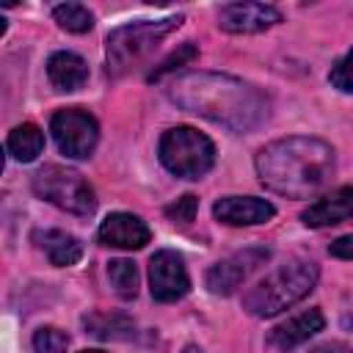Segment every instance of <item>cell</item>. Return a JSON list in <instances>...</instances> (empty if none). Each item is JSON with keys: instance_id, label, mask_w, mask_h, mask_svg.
<instances>
[{"instance_id": "cell-14", "label": "cell", "mask_w": 353, "mask_h": 353, "mask_svg": "<svg viewBox=\"0 0 353 353\" xmlns=\"http://www.w3.org/2000/svg\"><path fill=\"white\" fill-rule=\"evenodd\" d=\"M323 325H325L323 312L320 309H306V312H301V314L279 323L268 334V345L276 347V350H281V353L284 350H292V347L303 345L309 336H314L317 331H323Z\"/></svg>"}, {"instance_id": "cell-2", "label": "cell", "mask_w": 353, "mask_h": 353, "mask_svg": "<svg viewBox=\"0 0 353 353\" xmlns=\"http://www.w3.org/2000/svg\"><path fill=\"white\" fill-rule=\"evenodd\" d=\"M334 174V149L331 143L312 135L279 138L259 149L256 176L259 182L287 199L314 196Z\"/></svg>"}, {"instance_id": "cell-8", "label": "cell", "mask_w": 353, "mask_h": 353, "mask_svg": "<svg viewBox=\"0 0 353 353\" xmlns=\"http://www.w3.org/2000/svg\"><path fill=\"white\" fill-rule=\"evenodd\" d=\"M270 251L262 248V245H251V248H243L237 254H232L229 259L223 262H215L210 270H207V290L212 295H232L256 268H262L268 262Z\"/></svg>"}, {"instance_id": "cell-16", "label": "cell", "mask_w": 353, "mask_h": 353, "mask_svg": "<svg viewBox=\"0 0 353 353\" xmlns=\"http://www.w3.org/2000/svg\"><path fill=\"white\" fill-rule=\"evenodd\" d=\"M36 243L44 248L47 259L58 268H69L83 256V245L74 234L61 232V229H47V232H36Z\"/></svg>"}, {"instance_id": "cell-1", "label": "cell", "mask_w": 353, "mask_h": 353, "mask_svg": "<svg viewBox=\"0 0 353 353\" xmlns=\"http://www.w3.org/2000/svg\"><path fill=\"white\" fill-rule=\"evenodd\" d=\"M168 99L182 110L234 132H248L270 116V102L256 85L218 72H185L174 77L168 85Z\"/></svg>"}, {"instance_id": "cell-26", "label": "cell", "mask_w": 353, "mask_h": 353, "mask_svg": "<svg viewBox=\"0 0 353 353\" xmlns=\"http://www.w3.org/2000/svg\"><path fill=\"white\" fill-rule=\"evenodd\" d=\"M312 353H353L347 345H342V342H328V345H320V347H314Z\"/></svg>"}, {"instance_id": "cell-10", "label": "cell", "mask_w": 353, "mask_h": 353, "mask_svg": "<svg viewBox=\"0 0 353 353\" xmlns=\"http://www.w3.org/2000/svg\"><path fill=\"white\" fill-rule=\"evenodd\" d=\"M281 22V11L265 3H229L218 11V25L226 33H259Z\"/></svg>"}, {"instance_id": "cell-20", "label": "cell", "mask_w": 353, "mask_h": 353, "mask_svg": "<svg viewBox=\"0 0 353 353\" xmlns=\"http://www.w3.org/2000/svg\"><path fill=\"white\" fill-rule=\"evenodd\" d=\"M52 17L69 33H88L94 28V14L80 3H61L52 8Z\"/></svg>"}, {"instance_id": "cell-3", "label": "cell", "mask_w": 353, "mask_h": 353, "mask_svg": "<svg viewBox=\"0 0 353 353\" xmlns=\"http://www.w3.org/2000/svg\"><path fill=\"white\" fill-rule=\"evenodd\" d=\"M317 265L312 259H290L281 262L276 270H270L265 279H259L245 295L243 309L254 317H273L301 298H306L317 284Z\"/></svg>"}, {"instance_id": "cell-13", "label": "cell", "mask_w": 353, "mask_h": 353, "mask_svg": "<svg viewBox=\"0 0 353 353\" xmlns=\"http://www.w3.org/2000/svg\"><path fill=\"white\" fill-rule=\"evenodd\" d=\"M353 218V188L342 185L336 190H331L328 196L317 199L314 204H309L301 212V221L312 229H323V226H334Z\"/></svg>"}, {"instance_id": "cell-18", "label": "cell", "mask_w": 353, "mask_h": 353, "mask_svg": "<svg viewBox=\"0 0 353 353\" xmlns=\"http://www.w3.org/2000/svg\"><path fill=\"white\" fill-rule=\"evenodd\" d=\"M83 323H85V331L99 339H132L135 336V323L121 314H91Z\"/></svg>"}, {"instance_id": "cell-22", "label": "cell", "mask_w": 353, "mask_h": 353, "mask_svg": "<svg viewBox=\"0 0 353 353\" xmlns=\"http://www.w3.org/2000/svg\"><path fill=\"white\" fill-rule=\"evenodd\" d=\"M328 83H331L334 88L345 91V94H353V50H350L342 61H336V63L331 66Z\"/></svg>"}, {"instance_id": "cell-25", "label": "cell", "mask_w": 353, "mask_h": 353, "mask_svg": "<svg viewBox=\"0 0 353 353\" xmlns=\"http://www.w3.org/2000/svg\"><path fill=\"white\" fill-rule=\"evenodd\" d=\"M328 254L336 259H353V234H342L328 245Z\"/></svg>"}, {"instance_id": "cell-24", "label": "cell", "mask_w": 353, "mask_h": 353, "mask_svg": "<svg viewBox=\"0 0 353 353\" xmlns=\"http://www.w3.org/2000/svg\"><path fill=\"white\" fill-rule=\"evenodd\" d=\"M196 210H199V199L193 193H185L182 199H176L174 204L165 207V215L171 221H179V223H190L196 218Z\"/></svg>"}, {"instance_id": "cell-5", "label": "cell", "mask_w": 353, "mask_h": 353, "mask_svg": "<svg viewBox=\"0 0 353 353\" xmlns=\"http://www.w3.org/2000/svg\"><path fill=\"white\" fill-rule=\"evenodd\" d=\"M160 163L182 179H199L204 176L215 163V146L212 141L193 130V127H171L163 132L157 146Z\"/></svg>"}, {"instance_id": "cell-28", "label": "cell", "mask_w": 353, "mask_h": 353, "mask_svg": "<svg viewBox=\"0 0 353 353\" xmlns=\"http://www.w3.org/2000/svg\"><path fill=\"white\" fill-rule=\"evenodd\" d=\"M80 353H105V350H80Z\"/></svg>"}, {"instance_id": "cell-23", "label": "cell", "mask_w": 353, "mask_h": 353, "mask_svg": "<svg viewBox=\"0 0 353 353\" xmlns=\"http://www.w3.org/2000/svg\"><path fill=\"white\" fill-rule=\"evenodd\" d=\"M199 55V50H196V44H190V41H185L171 58H165L163 63H160V69H154L152 74H149V80H157V77H163V74H168V72H174L176 66H182V63H188V61H193Z\"/></svg>"}, {"instance_id": "cell-7", "label": "cell", "mask_w": 353, "mask_h": 353, "mask_svg": "<svg viewBox=\"0 0 353 353\" xmlns=\"http://www.w3.org/2000/svg\"><path fill=\"white\" fill-rule=\"evenodd\" d=\"M50 132L58 143V149L66 157L83 160L94 152L97 141H99V124L97 119L83 110V108H63L52 116L50 121Z\"/></svg>"}, {"instance_id": "cell-27", "label": "cell", "mask_w": 353, "mask_h": 353, "mask_svg": "<svg viewBox=\"0 0 353 353\" xmlns=\"http://www.w3.org/2000/svg\"><path fill=\"white\" fill-rule=\"evenodd\" d=\"M185 353H201V350H199V347H193V345H190V347H185Z\"/></svg>"}, {"instance_id": "cell-21", "label": "cell", "mask_w": 353, "mask_h": 353, "mask_svg": "<svg viewBox=\"0 0 353 353\" xmlns=\"http://www.w3.org/2000/svg\"><path fill=\"white\" fill-rule=\"evenodd\" d=\"M69 336L55 325H41L33 334V350L36 353H66Z\"/></svg>"}, {"instance_id": "cell-9", "label": "cell", "mask_w": 353, "mask_h": 353, "mask_svg": "<svg viewBox=\"0 0 353 353\" xmlns=\"http://www.w3.org/2000/svg\"><path fill=\"white\" fill-rule=\"evenodd\" d=\"M149 290H152V298L160 303H171L188 295L190 276H188L185 259L176 251L163 248L149 259Z\"/></svg>"}, {"instance_id": "cell-15", "label": "cell", "mask_w": 353, "mask_h": 353, "mask_svg": "<svg viewBox=\"0 0 353 353\" xmlns=\"http://www.w3.org/2000/svg\"><path fill=\"white\" fill-rule=\"evenodd\" d=\"M47 77L58 91H77L88 80V63L69 50L52 52L47 61Z\"/></svg>"}, {"instance_id": "cell-12", "label": "cell", "mask_w": 353, "mask_h": 353, "mask_svg": "<svg viewBox=\"0 0 353 353\" xmlns=\"http://www.w3.org/2000/svg\"><path fill=\"white\" fill-rule=\"evenodd\" d=\"M212 215L226 226H256L276 215V207L268 199L256 196H226L212 204Z\"/></svg>"}, {"instance_id": "cell-6", "label": "cell", "mask_w": 353, "mask_h": 353, "mask_svg": "<svg viewBox=\"0 0 353 353\" xmlns=\"http://www.w3.org/2000/svg\"><path fill=\"white\" fill-rule=\"evenodd\" d=\"M33 190L39 199L55 204L63 212L72 215H91L97 210V196L94 188L83 179V174H77L74 168L66 165H44L33 174Z\"/></svg>"}, {"instance_id": "cell-17", "label": "cell", "mask_w": 353, "mask_h": 353, "mask_svg": "<svg viewBox=\"0 0 353 353\" xmlns=\"http://www.w3.org/2000/svg\"><path fill=\"white\" fill-rule=\"evenodd\" d=\"M6 149L14 160L19 163H30L41 154L44 149V132L36 127V124H19L8 132V141H6Z\"/></svg>"}, {"instance_id": "cell-4", "label": "cell", "mask_w": 353, "mask_h": 353, "mask_svg": "<svg viewBox=\"0 0 353 353\" xmlns=\"http://www.w3.org/2000/svg\"><path fill=\"white\" fill-rule=\"evenodd\" d=\"M182 25V17H163V19H138L130 25H121L108 33V69L113 74H124L135 69L143 58H149L157 44Z\"/></svg>"}, {"instance_id": "cell-11", "label": "cell", "mask_w": 353, "mask_h": 353, "mask_svg": "<svg viewBox=\"0 0 353 353\" xmlns=\"http://www.w3.org/2000/svg\"><path fill=\"white\" fill-rule=\"evenodd\" d=\"M152 240L149 226L132 215V212H110L99 223V243L108 248H124V251H138Z\"/></svg>"}, {"instance_id": "cell-19", "label": "cell", "mask_w": 353, "mask_h": 353, "mask_svg": "<svg viewBox=\"0 0 353 353\" xmlns=\"http://www.w3.org/2000/svg\"><path fill=\"white\" fill-rule=\"evenodd\" d=\"M108 279L119 298L130 301L138 295V268L130 259H110L108 262Z\"/></svg>"}]
</instances>
